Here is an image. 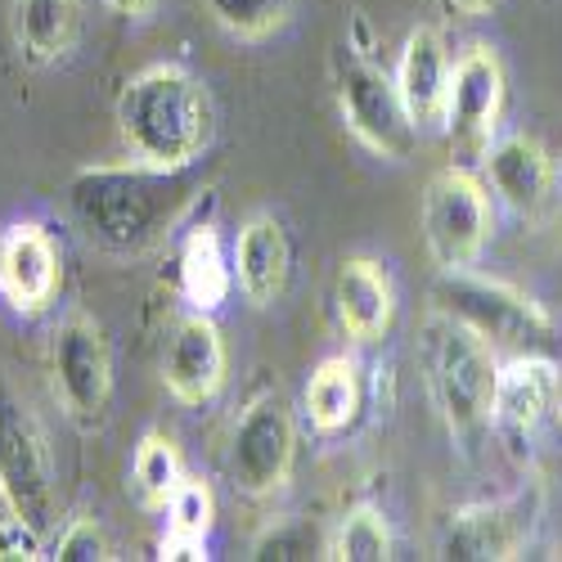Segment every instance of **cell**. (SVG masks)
Returning a JSON list of instances; mask_svg holds the SVG:
<instances>
[{"label":"cell","instance_id":"1","mask_svg":"<svg viewBox=\"0 0 562 562\" xmlns=\"http://www.w3.org/2000/svg\"><path fill=\"white\" fill-rule=\"evenodd\" d=\"M190 171L194 167L158 171L135 158L126 167H90L72 176L68 203L90 244H100L104 252L117 257H135L162 244L184 216V207L194 199Z\"/></svg>","mask_w":562,"mask_h":562},{"label":"cell","instance_id":"2","mask_svg":"<svg viewBox=\"0 0 562 562\" xmlns=\"http://www.w3.org/2000/svg\"><path fill=\"white\" fill-rule=\"evenodd\" d=\"M117 131L135 162L158 171H184L212 149L216 104L190 68L149 64L122 86Z\"/></svg>","mask_w":562,"mask_h":562},{"label":"cell","instance_id":"3","mask_svg":"<svg viewBox=\"0 0 562 562\" xmlns=\"http://www.w3.org/2000/svg\"><path fill=\"white\" fill-rule=\"evenodd\" d=\"M432 302L441 315L486 338L495 356H549L558 342L553 315L531 293L504 284V279H486L477 270H441Z\"/></svg>","mask_w":562,"mask_h":562},{"label":"cell","instance_id":"4","mask_svg":"<svg viewBox=\"0 0 562 562\" xmlns=\"http://www.w3.org/2000/svg\"><path fill=\"white\" fill-rule=\"evenodd\" d=\"M428 379L432 396L441 405V418L450 437L473 441L477 432L491 428V401H495V379H499V356L486 338H477L468 324L450 315H432L428 324Z\"/></svg>","mask_w":562,"mask_h":562},{"label":"cell","instance_id":"5","mask_svg":"<svg viewBox=\"0 0 562 562\" xmlns=\"http://www.w3.org/2000/svg\"><path fill=\"white\" fill-rule=\"evenodd\" d=\"M0 499L32 527L55 522V454L36 409L0 369Z\"/></svg>","mask_w":562,"mask_h":562},{"label":"cell","instance_id":"6","mask_svg":"<svg viewBox=\"0 0 562 562\" xmlns=\"http://www.w3.org/2000/svg\"><path fill=\"white\" fill-rule=\"evenodd\" d=\"M334 86H338V113L347 131L360 139L369 154H379L387 162H401L418 145V126L401 100V86L387 68H379L369 55L342 45V55L334 59Z\"/></svg>","mask_w":562,"mask_h":562},{"label":"cell","instance_id":"7","mask_svg":"<svg viewBox=\"0 0 562 562\" xmlns=\"http://www.w3.org/2000/svg\"><path fill=\"white\" fill-rule=\"evenodd\" d=\"M495 234L486 184L468 167H441L424 190V239L441 270H473Z\"/></svg>","mask_w":562,"mask_h":562},{"label":"cell","instance_id":"8","mask_svg":"<svg viewBox=\"0 0 562 562\" xmlns=\"http://www.w3.org/2000/svg\"><path fill=\"white\" fill-rule=\"evenodd\" d=\"M297 463V424L284 396H257L239 409L229 428L225 468L229 482L248 499H270L289 486Z\"/></svg>","mask_w":562,"mask_h":562},{"label":"cell","instance_id":"9","mask_svg":"<svg viewBox=\"0 0 562 562\" xmlns=\"http://www.w3.org/2000/svg\"><path fill=\"white\" fill-rule=\"evenodd\" d=\"M50 383L64 405V414L77 428L104 424L113 401V351L100 329V319L86 311H72L55 324L50 334Z\"/></svg>","mask_w":562,"mask_h":562},{"label":"cell","instance_id":"10","mask_svg":"<svg viewBox=\"0 0 562 562\" xmlns=\"http://www.w3.org/2000/svg\"><path fill=\"white\" fill-rule=\"evenodd\" d=\"M504 64L495 55V45L473 41L450 68V100H446V131L459 149L468 154H486L499 113H504Z\"/></svg>","mask_w":562,"mask_h":562},{"label":"cell","instance_id":"11","mask_svg":"<svg viewBox=\"0 0 562 562\" xmlns=\"http://www.w3.org/2000/svg\"><path fill=\"white\" fill-rule=\"evenodd\" d=\"M64 261L55 234L41 221H14L0 229V297L14 315H45L59 297Z\"/></svg>","mask_w":562,"mask_h":562},{"label":"cell","instance_id":"12","mask_svg":"<svg viewBox=\"0 0 562 562\" xmlns=\"http://www.w3.org/2000/svg\"><path fill=\"white\" fill-rule=\"evenodd\" d=\"M558 401V364L553 356H508L495 379V401H491V428L495 437L522 454V446L536 437L544 414Z\"/></svg>","mask_w":562,"mask_h":562},{"label":"cell","instance_id":"13","mask_svg":"<svg viewBox=\"0 0 562 562\" xmlns=\"http://www.w3.org/2000/svg\"><path fill=\"white\" fill-rule=\"evenodd\" d=\"M225 338L207 311H190L176 319V329L162 351V387L180 405H207L225 387Z\"/></svg>","mask_w":562,"mask_h":562},{"label":"cell","instance_id":"14","mask_svg":"<svg viewBox=\"0 0 562 562\" xmlns=\"http://www.w3.org/2000/svg\"><path fill=\"white\" fill-rule=\"evenodd\" d=\"M234 279L252 306H274L293 279V244L279 216L257 212L234 239Z\"/></svg>","mask_w":562,"mask_h":562},{"label":"cell","instance_id":"15","mask_svg":"<svg viewBox=\"0 0 562 562\" xmlns=\"http://www.w3.org/2000/svg\"><path fill=\"white\" fill-rule=\"evenodd\" d=\"M450 55H446V41L437 27H414L405 36V50L396 64V86H401V100L414 117L418 131H437L446 126V100H450Z\"/></svg>","mask_w":562,"mask_h":562},{"label":"cell","instance_id":"16","mask_svg":"<svg viewBox=\"0 0 562 562\" xmlns=\"http://www.w3.org/2000/svg\"><path fill=\"white\" fill-rule=\"evenodd\" d=\"M486 158V180L491 190L518 212V216H540L544 203H549V190H553V162L544 154L540 139L531 135H499L491 139V149L482 154Z\"/></svg>","mask_w":562,"mask_h":562},{"label":"cell","instance_id":"17","mask_svg":"<svg viewBox=\"0 0 562 562\" xmlns=\"http://www.w3.org/2000/svg\"><path fill=\"white\" fill-rule=\"evenodd\" d=\"M527 518L518 504H468L450 513L446 536H441V558L454 562H504L522 549Z\"/></svg>","mask_w":562,"mask_h":562},{"label":"cell","instance_id":"18","mask_svg":"<svg viewBox=\"0 0 562 562\" xmlns=\"http://www.w3.org/2000/svg\"><path fill=\"white\" fill-rule=\"evenodd\" d=\"M334 306L351 342H379L396 315V293L387 270L369 257H347L334 284Z\"/></svg>","mask_w":562,"mask_h":562},{"label":"cell","instance_id":"19","mask_svg":"<svg viewBox=\"0 0 562 562\" xmlns=\"http://www.w3.org/2000/svg\"><path fill=\"white\" fill-rule=\"evenodd\" d=\"M14 45L32 68L59 64L81 32V0H14L10 5Z\"/></svg>","mask_w":562,"mask_h":562},{"label":"cell","instance_id":"20","mask_svg":"<svg viewBox=\"0 0 562 562\" xmlns=\"http://www.w3.org/2000/svg\"><path fill=\"white\" fill-rule=\"evenodd\" d=\"M234 289V266L225 261L221 234L212 225H190L180 239V293L190 311H221Z\"/></svg>","mask_w":562,"mask_h":562},{"label":"cell","instance_id":"21","mask_svg":"<svg viewBox=\"0 0 562 562\" xmlns=\"http://www.w3.org/2000/svg\"><path fill=\"white\" fill-rule=\"evenodd\" d=\"M302 409H306L315 432H324V437L347 432L356 424V414H360V369H356V360H347V356L319 360L306 392H302Z\"/></svg>","mask_w":562,"mask_h":562},{"label":"cell","instance_id":"22","mask_svg":"<svg viewBox=\"0 0 562 562\" xmlns=\"http://www.w3.org/2000/svg\"><path fill=\"white\" fill-rule=\"evenodd\" d=\"M184 482V463H180V450L171 437L162 432H145V441L135 446V459H131V491L135 499L162 513L171 504V495L180 491Z\"/></svg>","mask_w":562,"mask_h":562},{"label":"cell","instance_id":"23","mask_svg":"<svg viewBox=\"0 0 562 562\" xmlns=\"http://www.w3.org/2000/svg\"><path fill=\"white\" fill-rule=\"evenodd\" d=\"M248 558L257 562H302V558H329V536L319 531L315 518H302V513H284L257 531Z\"/></svg>","mask_w":562,"mask_h":562},{"label":"cell","instance_id":"24","mask_svg":"<svg viewBox=\"0 0 562 562\" xmlns=\"http://www.w3.org/2000/svg\"><path fill=\"white\" fill-rule=\"evenodd\" d=\"M329 558L338 562H383L392 558V527L379 508H351L329 536Z\"/></svg>","mask_w":562,"mask_h":562},{"label":"cell","instance_id":"25","mask_svg":"<svg viewBox=\"0 0 562 562\" xmlns=\"http://www.w3.org/2000/svg\"><path fill=\"white\" fill-rule=\"evenodd\" d=\"M212 19L239 41H266L293 14V0H207Z\"/></svg>","mask_w":562,"mask_h":562},{"label":"cell","instance_id":"26","mask_svg":"<svg viewBox=\"0 0 562 562\" xmlns=\"http://www.w3.org/2000/svg\"><path fill=\"white\" fill-rule=\"evenodd\" d=\"M167 513V531H180V536H199L207 540L212 531V518H216V504H212V491L203 477H184L180 491L171 495V504L162 508Z\"/></svg>","mask_w":562,"mask_h":562},{"label":"cell","instance_id":"27","mask_svg":"<svg viewBox=\"0 0 562 562\" xmlns=\"http://www.w3.org/2000/svg\"><path fill=\"white\" fill-rule=\"evenodd\" d=\"M55 558L59 562H104L109 558V536L95 518H72L68 531L59 536L55 544Z\"/></svg>","mask_w":562,"mask_h":562},{"label":"cell","instance_id":"28","mask_svg":"<svg viewBox=\"0 0 562 562\" xmlns=\"http://www.w3.org/2000/svg\"><path fill=\"white\" fill-rule=\"evenodd\" d=\"M36 558H41V527L10 513L0 522V562H36Z\"/></svg>","mask_w":562,"mask_h":562},{"label":"cell","instance_id":"29","mask_svg":"<svg viewBox=\"0 0 562 562\" xmlns=\"http://www.w3.org/2000/svg\"><path fill=\"white\" fill-rule=\"evenodd\" d=\"M158 558H162V562L207 558V540H199V536H180V531H167V536H162V544H158Z\"/></svg>","mask_w":562,"mask_h":562},{"label":"cell","instance_id":"30","mask_svg":"<svg viewBox=\"0 0 562 562\" xmlns=\"http://www.w3.org/2000/svg\"><path fill=\"white\" fill-rule=\"evenodd\" d=\"M158 5L162 0H109V10H117L122 19H149L158 14Z\"/></svg>","mask_w":562,"mask_h":562},{"label":"cell","instance_id":"31","mask_svg":"<svg viewBox=\"0 0 562 562\" xmlns=\"http://www.w3.org/2000/svg\"><path fill=\"white\" fill-rule=\"evenodd\" d=\"M450 5L459 10V14H468V19H482V14H491L499 0H450Z\"/></svg>","mask_w":562,"mask_h":562}]
</instances>
